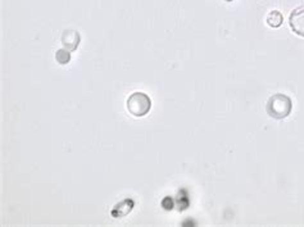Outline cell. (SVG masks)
I'll use <instances>...</instances> for the list:
<instances>
[{"mask_svg":"<svg viewBox=\"0 0 304 227\" xmlns=\"http://www.w3.org/2000/svg\"><path fill=\"white\" fill-rule=\"evenodd\" d=\"M293 111V101L285 94H273L266 104V112L273 119H283Z\"/></svg>","mask_w":304,"mask_h":227,"instance_id":"obj_1","label":"cell"},{"mask_svg":"<svg viewBox=\"0 0 304 227\" xmlns=\"http://www.w3.org/2000/svg\"><path fill=\"white\" fill-rule=\"evenodd\" d=\"M126 108L134 117H144L152 109V99L141 91H135L127 98Z\"/></svg>","mask_w":304,"mask_h":227,"instance_id":"obj_2","label":"cell"},{"mask_svg":"<svg viewBox=\"0 0 304 227\" xmlns=\"http://www.w3.org/2000/svg\"><path fill=\"white\" fill-rule=\"evenodd\" d=\"M289 25L294 34L304 37V7L294 9L289 17Z\"/></svg>","mask_w":304,"mask_h":227,"instance_id":"obj_3","label":"cell"},{"mask_svg":"<svg viewBox=\"0 0 304 227\" xmlns=\"http://www.w3.org/2000/svg\"><path fill=\"white\" fill-rule=\"evenodd\" d=\"M81 36L77 31L75 30H65L60 36V42L65 49L70 50V52H75L77 47L80 45Z\"/></svg>","mask_w":304,"mask_h":227,"instance_id":"obj_4","label":"cell"},{"mask_svg":"<svg viewBox=\"0 0 304 227\" xmlns=\"http://www.w3.org/2000/svg\"><path fill=\"white\" fill-rule=\"evenodd\" d=\"M266 22L270 27H273V29H277L282 25L283 22V16L281 14V12L278 11H271L270 13L266 17Z\"/></svg>","mask_w":304,"mask_h":227,"instance_id":"obj_5","label":"cell"},{"mask_svg":"<svg viewBox=\"0 0 304 227\" xmlns=\"http://www.w3.org/2000/svg\"><path fill=\"white\" fill-rule=\"evenodd\" d=\"M55 60H57L59 65H68L71 62V52L67 49H58L55 52Z\"/></svg>","mask_w":304,"mask_h":227,"instance_id":"obj_6","label":"cell"},{"mask_svg":"<svg viewBox=\"0 0 304 227\" xmlns=\"http://www.w3.org/2000/svg\"><path fill=\"white\" fill-rule=\"evenodd\" d=\"M226 2H231V0H226Z\"/></svg>","mask_w":304,"mask_h":227,"instance_id":"obj_7","label":"cell"}]
</instances>
